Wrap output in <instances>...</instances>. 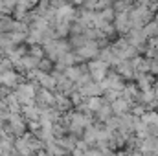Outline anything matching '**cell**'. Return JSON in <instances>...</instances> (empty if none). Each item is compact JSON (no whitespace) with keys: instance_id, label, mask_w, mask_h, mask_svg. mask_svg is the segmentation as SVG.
<instances>
[{"instance_id":"cell-1","label":"cell","mask_w":158,"mask_h":156,"mask_svg":"<svg viewBox=\"0 0 158 156\" xmlns=\"http://www.w3.org/2000/svg\"><path fill=\"white\" fill-rule=\"evenodd\" d=\"M143 125H145V127H147V125H149V127H153V125L158 127V114H145V116H143Z\"/></svg>"},{"instance_id":"cell-2","label":"cell","mask_w":158,"mask_h":156,"mask_svg":"<svg viewBox=\"0 0 158 156\" xmlns=\"http://www.w3.org/2000/svg\"><path fill=\"white\" fill-rule=\"evenodd\" d=\"M125 109H127V103H125V101H116V103H114V110H116L118 114L125 112Z\"/></svg>"},{"instance_id":"cell-3","label":"cell","mask_w":158,"mask_h":156,"mask_svg":"<svg viewBox=\"0 0 158 156\" xmlns=\"http://www.w3.org/2000/svg\"><path fill=\"white\" fill-rule=\"evenodd\" d=\"M88 107H90L92 110H99V99H98V97H92L90 103H88Z\"/></svg>"},{"instance_id":"cell-4","label":"cell","mask_w":158,"mask_h":156,"mask_svg":"<svg viewBox=\"0 0 158 156\" xmlns=\"http://www.w3.org/2000/svg\"><path fill=\"white\" fill-rule=\"evenodd\" d=\"M85 156H103V153L96 149V151H86V153H85Z\"/></svg>"}]
</instances>
